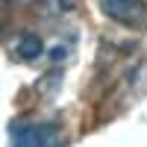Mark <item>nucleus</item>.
I'll list each match as a JSON object with an SVG mask.
<instances>
[{"label":"nucleus","instance_id":"obj_1","mask_svg":"<svg viewBox=\"0 0 147 147\" xmlns=\"http://www.w3.org/2000/svg\"><path fill=\"white\" fill-rule=\"evenodd\" d=\"M12 147H62V132L56 124H30V121H15L9 127Z\"/></svg>","mask_w":147,"mask_h":147},{"label":"nucleus","instance_id":"obj_2","mask_svg":"<svg viewBox=\"0 0 147 147\" xmlns=\"http://www.w3.org/2000/svg\"><path fill=\"white\" fill-rule=\"evenodd\" d=\"M100 9L106 18H112L121 27L147 30V3L144 0H100Z\"/></svg>","mask_w":147,"mask_h":147},{"label":"nucleus","instance_id":"obj_3","mask_svg":"<svg viewBox=\"0 0 147 147\" xmlns=\"http://www.w3.org/2000/svg\"><path fill=\"white\" fill-rule=\"evenodd\" d=\"M41 50H44V44H41V38H38L35 32H24V35H21V41H18V56H21V59L35 62V59L41 56Z\"/></svg>","mask_w":147,"mask_h":147}]
</instances>
